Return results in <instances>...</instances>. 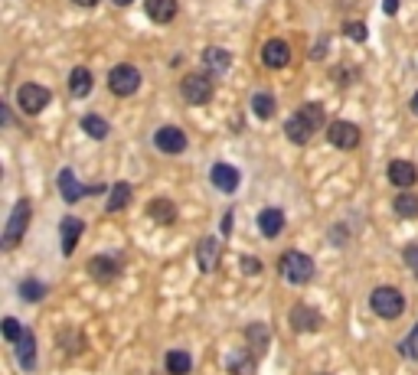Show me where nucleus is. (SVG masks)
<instances>
[{"label":"nucleus","instance_id":"obj_1","mask_svg":"<svg viewBox=\"0 0 418 375\" xmlns=\"http://www.w3.org/2000/svg\"><path fill=\"white\" fill-rule=\"evenodd\" d=\"M278 271L288 284H308L314 278V261L304 251H284L278 261Z\"/></svg>","mask_w":418,"mask_h":375},{"label":"nucleus","instance_id":"obj_2","mask_svg":"<svg viewBox=\"0 0 418 375\" xmlns=\"http://www.w3.org/2000/svg\"><path fill=\"white\" fill-rule=\"evenodd\" d=\"M30 215H33V206H30V199H20V203L13 206V213H10L7 229H4V242H0V245L7 248V251L20 245V239H23L26 225H30Z\"/></svg>","mask_w":418,"mask_h":375},{"label":"nucleus","instance_id":"obj_3","mask_svg":"<svg viewBox=\"0 0 418 375\" xmlns=\"http://www.w3.org/2000/svg\"><path fill=\"white\" fill-rule=\"evenodd\" d=\"M369 307L376 310V316H383V320H395L405 310V297L395 287H376L373 297H369Z\"/></svg>","mask_w":418,"mask_h":375},{"label":"nucleus","instance_id":"obj_4","mask_svg":"<svg viewBox=\"0 0 418 375\" xmlns=\"http://www.w3.org/2000/svg\"><path fill=\"white\" fill-rule=\"evenodd\" d=\"M50 98H52L50 88L36 85V82H26V85L17 88V105L23 114H40V111L50 105Z\"/></svg>","mask_w":418,"mask_h":375},{"label":"nucleus","instance_id":"obj_5","mask_svg":"<svg viewBox=\"0 0 418 375\" xmlns=\"http://www.w3.org/2000/svg\"><path fill=\"white\" fill-rule=\"evenodd\" d=\"M137 85H141V72H137L134 66H115V69L108 72V88H111L115 95H121V98L134 95Z\"/></svg>","mask_w":418,"mask_h":375},{"label":"nucleus","instance_id":"obj_6","mask_svg":"<svg viewBox=\"0 0 418 375\" xmlns=\"http://www.w3.org/2000/svg\"><path fill=\"white\" fill-rule=\"evenodd\" d=\"M180 92H183V98H187L190 105H206L213 98V82H209V76H203V72H190V76L183 78Z\"/></svg>","mask_w":418,"mask_h":375},{"label":"nucleus","instance_id":"obj_7","mask_svg":"<svg viewBox=\"0 0 418 375\" xmlns=\"http://www.w3.org/2000/svg\"><path fill=\"white\" fill-rule=\"evenodd\" d=\"M327 141H330L333 147H340V150H356L359 128L350 124V121H333V124H327Z\"/></svg>","mask_w":418,"mask_h":375},{"label":"nucleus","instance_id":"obj_8","mask_svg":"<svg viewBox=\"0 0 418 375\" xmlns=\"http://www.w3.org/2000/svg\"><path fill=\"white\" fill-rule=\"evenodd\" d=\"M154 144L163 154H183V150H187V134L180 128H173V124H167V128H161L154 134Z\"/></svg>","mask_w":418,"mask_h":375},{"label":"nucleus","instance_id":"obj_9","mask_svg":"<svg viewBox=\"0 0 418 375\" xmlns=\"http://www.w3.org/2000/svg\"><path fill=\"white\" fill-rule=\"evenodd\" d=\"M88 274H92L95 281H102V284L115 281V278L121 274V258H115V255H98V258H92V261H88Z\"/></svg>","mask_w":418,"mask_h":375},{"label":"nucleus","instance_id":"obj_10","mask_svg":"<svg viewBox=\"0 0 418 375\" xmlns=\"http://www.w3.org/2000/svg\"><path fill=\"white\" fill-rule=\"evenodd\" d=\"M59 189H62V199H66V203H79V199L88 196V193H102V186H82L72 170L59 173Z\"/></svg>","mask_w":418,"mask_h":375},{"label":"nucleus","instance_id":"obj_11","mask_svg":"<svg viewBox=\"0 0 418 375\" xmlns=\"http://www.w3.org/2000/svg\"><path fill=\"white\" fill-rule=\"evenodd\" d=\"M262 62L268 69H284L291 62V46L284 40H268L262 46Z\"/></svg>","mask_w":418,"mask_h":375},{"label":"nucleus","instance_id":"obj_12","mask_svg":"<svg viewBox=\"0 0 418 375\" xmlns=\"http://www.w3.org/2000/svg\"><path fill=\"white\" fill-rule=\"evenodd\" d=\"M209 179H213V186L222 189V193H236L242 183V173L236 170V167H229V163H216L213 173H209Z\"/></svg>","mask_w":418,"mask_h":375},{"label":"nucleus","instance_id":"obj_13","mask_svg":"<svg viewBox=\"0 0 418 375\" xmlns=\"http://www.w3.org/2000/svg\"><path fill=\"white\" fill-rule=\"evenodd\" d=\"M82 229H86V222L76 219V215H66V219H62V225H59V232H62V255H72V251H76L79 239H82Z\"/></svg>","mask_w":418,"mask_h":375},{"label":"nucleus","instance_id":"obj_14","mask_svg":"<svg viewBox=\"0 0 418 375\" xmlns=\"http://www.w3.org/2000/svg\"><path fill=\"white\" fill-rule=\"evenodd\" d=\"M291 326L298 333H314L320 326V314L314 307H308V304H298V307L291 310Z\"/></svg>","mask_w":418,"mask_h":375},{"label":"nucleus","instance_id":"obj_15","mask_svg":"<svg viewBox=\"0 0 418 375\" xmlns=\"http://www.w3.org/2000/svg\"><path fill=\"white\" fill-rule=\"evenodd\" d=\"M197 265H199V271H216V268H219V242L216 239H199Z\"/></svg>","mask_w":418,"mask_h":375},{"label":"nucleus","instance_id":"obj_16","mask_svg":"<svg viewBox=\"0 0 418 375\" xmlns=\"http://www.w3.org/2000/svg\"><path fill=\"white\" fill-rule=\"evenodd\" d=\"M258 229H262L265 239H278L284 229V213L281 209H262L258 213Z\"/></svg>","mask_w":418,"mask_h":375},{"label":"nucleus","instance_id":"obj_17","mask_svg":"<svg viewBox=\"0 0 418 375\" xmlns=\"http://www.w3.org/2000/svg\"><path fill=\"white\" fill-rule=\"evenodd\" d=\"M389 179H393L395 186L409 189V186H415V183H418V170L412 167L409 160H393V163H389Z\"/></svg>","mask_w":418,"mask_h":375},{"label":"nucleus","instance_id":"obj_18","mask_svg":"<svg viewBox=\"0 0 418 375\" xmlns=\"http://www.w3.org/2000/svg\"><path fill=\"white\" fill-rule=\"evenodd\" d=\"M17 359L23 369H36V336L30 330H23V336L17 340Z\"/></svg>","mask_w":418,"mask_h":375},{"label":"nucleus","instance_id":"obj_19","mask_svg":"<svg viewBox=\"0 0 418 375\" xmlns=\"http://www.w3.org/2000/svg\"><path fill=\"white\" fill-rule=\"evenodd\" d=\"M147 17L154 23H170L177 17V0H147Z\"/></svg>","mask_w":418,"mask_h":375},{"label":"nucleus","instance_id":"obj_20","mask_svg":"<svg viewBox=\"0 0 418 375\" xmlns=\"http://www.w3.org/2000/svg\"><path fill=\"white\" fill-rule=\"evenodd\" d=\"M147 215H151L157 225H173V222H177V206H173L170 199H154L151 209H147Z\"/></svg>","mask_w":418,"mask_h":375},{"label":"nucleus","instance_id":"obj_21","mask_svg":"<svg viewBox=\"0 0 418 375\" xmlns=\"http://www.w3.org/2000/svg\"><path fill=\"white\" fill-rule=\"evenodd\" d=\"M69 92H72V98H86L88 92H92V72L88 69H72V76H69Z\"/></svg>","mask_w":418,"mask_h":375},{"label":"nucleus","instance_id":"obj_22","mask_svg":"<svg viewBox=\"0 0 418 375\" xmlns=\"http://www.w3.org/2000/svg\"><path fill=\"white\" fill-rule=\"evenodd\" d=\"M245 340H248V352L252 356H262L265 350H268V326H262V323H252L245 330Z\"/></svg>","mask_w":418,"mask_h":375},{"label":"nucleus","instance_id":"obj_23","mask_svg":"<svg viewBox=\"0 0 418 375\" xmlns=\"http://www.w3.org/2000/svg\"><path fill=\"white\" fill-rule=\"evenodd\" d=\"M203 66L209 69V72H229L232 56L226 49H219V46H209V49L203 52Z\"/></svg>","mask_w":418,"mask_h":375},{"label":"nucleus","instance_id":"obj_24","mask_svg":"<svg viewBox=\"0 0 418 375\" xmlns=\"http://www.w3.org/2000/svg\"><path fill=\"white\" fill-rule=\"evenodd\" d=\"M284 134H288V141H294V144H308L310 137H314V131L304 124V118H301V114H291L288 124H284Z\"/></svg>","mask_w":418,"mask_h":375},{"label":"nucleus","instance_id":"obj_25","mask_svg":"<svg viewBox=\"0 0 418 375\" xmlns=\"http://www.w3.org/2000/svg\"><path fill=\"white\" fill-rule=\"evenodd\" d=\"M59 346L69 352V356H79V352L86 350V336H82V330H62Z\"/></svg>","mask_w":418,"mask_h":375},{"label":"nucleus","instance_id":"obj_26","mask_svg":"<svg viewBox=\"0 0 418 375\" xmlns=\"http://www.w3.org/2000/svg\"><path fill=\"white\" fill-rule=\"evenodd\" d=\"M190 369H193V359H190V352H180V350L167 352V372H170V375H187Z\"/></svg>","mask_w":418,"mask_h":375},{"label":"nucleus","instance_id":"obj_27","mask_svg":"<svg viewBox=\"0 0 418 375\" xmlns=\"http://www.w3.org/2000/svg\"><path fill=\"white\" fill-rule=\"evenodd\" d=\"M128 203H131V186L128 183H115L108 196V213H121Z\"/></svg>","mask_w":418,"mask_h":375},{"label":"nucleus","instance_id":"obj_28","mask_svg":"<svg viewBox=\"0 0 418 375\" xmlns=\"http://www.w3.org/2000/svg\"><path fill=\"white\" fill-rule=\"evenodd\" d=\"M82 131H86L88 137H95V141H105V137H108V121L98 118V114H86V118H82Z\"/></svg>","mask_w":418,"mask_h":375},{"label":"nucleus","instance_id":"obj_29","mask_svg":"<svg viewBox=\"0 0 418 375\" xmlns=\"http://www.w3.org/2000/svg\"><path fill=\"white\" fill-rule=\"evenodd\" d=\"M252 111L258 118H272L274 114V95L272 92H255L252 95Z\"/></svg>","mask_w":418,"mask_h":375},{"label":"nucleus","instance_id":"obj_30","mask_svg":"<svg viewBox=\"0 0 418 375\" xmlns=\"http://www.w3.org/2000/svg\"><path fill=\"white\" fill-rule=\"evenodd\" d=\"M301 118H304V124H308L310 131H320L327 124V118H324V108L320 105H304V108L298 111Z\"/></svg>","mask_w":418,"mask_h":375},{"label":"nucleus","instance_id":"obj_31","mask_svg":"<svg viewBox=\"0 0 418 375\" xmlns=\"http://www.w3.org/2000/svg\"><path fill=\"white\" fill-rule=\"evenodd\" d=\"M395 213L402 215V219H415L418 215V196H412V193H402V196H395Z\"/></svg>","mask_w":418,"mask_h":375},{"label":"nucleus","instance_id":"obj_32","mask_svg":"<svg viewBox=\"0 0 418 375\" xmlns=\"http://www.w3.org/2000/svg\"><path fill=\"white\" fill-rule=\"evenodd\" d=\"M20 297L23 300H43L46 297V284L43 281H23L20 284Z\"/></svg>","mask_w":418,"mask_h":375},{"label":"nucleus","instance_id":"obj_33","mask_svg":"<svg viewBox=\"0 0 418 375\" xmlns=\"http://www.w3.org/2000/svg\"><path fill=\"white\" fill-rule=\"evenodd\" d=\"M399 350H402V356H405V359H418V323H415V326H412V333H409V340L402 343Z\"/></svg>","mask_w":418,"mask_h":375},{"label":"nucleus","instance_id":"obj_34","mask_svg":"<svg viewBox=\"0 0 418 375\" xmlns=\"http://www.w3.org/2000/svg\"><path fill=\"white\" fill-rule=\"evenodd\" d=\"M20 336H23V326H20L13 316H7V320H4V340H7V343H17Z\"/></svg>","mask_w":418,"mask_h":375},{"label":"nucleus","instance_id":"obj_35","mask_svg":"<svg viewBox=\"0 0 418 375\" xmlns=\"http://www.w3.org/2000/svg\"><path fill=\"white\" fill-rule=\"evenodd\" d=\"M347 36H350V40H356V43H366V26L353 20V23H347Z\"/></svg>","mask_w":418,"mask_h":375},{"label":"nucleus","instance_id":"obj_36","mask_svg":"<svg viewBox=\"0 0 418 375\" xmlns=\"http://www.w3.org/2000/svg\"><path fill=\"white\" fill-rule=\"evenodd\" d=\"M405 265H409V271L418 278V245H409V248H405Z\"/></svg>","mask_w":418,"mask_h":375},{"label":"nucleus","instance_id":"obj_37","mask_svg":"<svg viewBox=\"0 0 418 375\" xmlns=\"http://www.w3.org/2000/svg\"><path fill=\"white\" fill-rule=\"evenodd\" d=\"M248 356H252V352H236V356H229V372H242Z\"/></svg>","mask_w":418,"mask_h":375},{"label":"nucleus","instance_id":"obj_38","mask_svg":"<svg viewBox=\"0 0 418 375\" xmlns=\"http://www.w3.org/2000/svg\"><path fill=\"white\" fill-rule=\"evenodd\" d=\"M242 271L245 274H262V261H255V258H242Z\"/></svg>","mask_w":418,"mask_h":375},{"label":"nucleus","instance_id":"obj_39","mask_svg":"<svg viewBox=\"0 0 418 375\" xmlns=\"http://www.w3.org/2000/svg\"><path fill=\"white\" fill-rule=\"evenodd\" d=\"M383 10L389 13V17H393L395 10H399V0H383Z\"/></svg>","mask_w":418,"mask_h":375},{"label":"nucleus","instance_id":"obj_40","mask_svg":"<svg viewBox=\"0 0 418 375\" xmlns=\"http://www.w3.org/2000/svg\"><path fill=\"white\" fill-rule=\"evenodd\" d=\"M232 232V213H226V219H222V235H229Z\"/></svg>","mask_w":418,"mask_h":375},{"label":"nucleus","instance_id":"obj_41","mask_svg":"<svg viewBox=\"0 0 418 375\" xmlns=\"http://www.w3.org/2000/svg\"><path fill=\"white\" fill-rule=\"evenodd\" d=\"M79 7H95V4H98V0H76Z\"/></svg>","mask_w":418,"mask_h":375},{"label":"nucleus","instance_id":"obj_42","mask_svg":"<svg viewBox=\"0 0 418 375\" xmlns=\"http://www.w3.org/2000/svg\"><path fill=\"white\" fill-rule=\"evenodd\" d=\"M412 111H415V114H418V92L412 95Z\"/></svg>","mask_w":418,"mask_h":375},{"label":"nucleus","instance_id":"obj_43","mask_svg":"<svg viewBox=\"0 0 418 375\" xmlns=\"http://www.w3.org/2000/svg\"><path fill=\"white\" fill-rule=\"evenodd\" d=\"M115 4H118V7H128V4H134V0H115Z\"/></svg>","mask_w":418,"mask_h":375},{"label":"nucleus","instance_id":"obj_44","mask_svg":"<svg viewBox=\"0 0 418 375\" xmlns=\"http://www.w3.org/2000/svg\"><path fill=\"white\" fill-rule=\"evenodd\" d=\"M320 375H327V372H320Z\"/></svg>","mask_w":418,"mask_h":375}]
</instances>
